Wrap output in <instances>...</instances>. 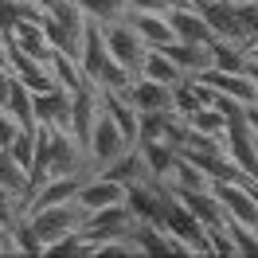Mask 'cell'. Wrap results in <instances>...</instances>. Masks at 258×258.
<instances>
[{
	"instance_id": "obj_25",
	"label": "cell",
	"mask_w": 258,
	"mask_h": 258,
	"mask_svg": "<svg viewBox=\"0 0 258 258\" xmlns=\"http://www.w3.org/2000/svg\"><path fill=\"white\" fill-rule=\"evenodd\" d=\"M242 121L254 129V137H258V102H250V106H242Z\"/></svg>"
},
{
	"instance_id": "obj_2",
	"label": "cell",
	"mask_w": 258,
	"mask_h": 258,
	"mask_svg": "<svg viewBox=\"0 0 258 258\" xmlns=\"http://www.w3.org/2000/svg\"><path fill=\"white\" fill-rule=\"evenodd\" d=\"M86 28H90V20L82 16V8L75 0H59L55 8H47V16H43V35L51 39V47L59 51V55H71V59L82 55Z\"/></svg>"
},
{
	"instance_id": "obj_4",
	"label": "cell",
	"mask_w": 258,
	"mask_h": 258,
	"mask_svg": "<svg viewBox=\"0 0 258 258\" xmlns=\"http://www.w3.org/2000/svg\"><path fill=\"white\" fill-rule=\"evenodd\" d=\"M28 227H32V235L39 239V254H43V246L51 239H59L67 231H79L82 219H86V208H82L79 200H67V204H51V208H39L32 215H24Z\"/></svg>"
},
{
	"instance_id": "obj_5",
	"label": "cell",
	"mask_w": 258,
	"mask_h": 258,
	"mask_svg": "<svg viewBox=\"0 0 258 258\" xmlns=\"http://www.w3.org/2000/svg\"><path fill=\"white\" fill-rule=\"evenodd\" d=\"M223 149H227V157L242 168V176L258 184V137H254V129L242 121V110H231V113H227Z\"/></svg>"
},
{
	"instance_id": "obj_24",
	"label": "cell",
	"mask_w": 258,
	"mask_h": 258,
	"mask_svg": "<svg viewBox=\"0 0 258 258\" xmlns=\"http://www.w3.org/2000/svg\"><path fill=\"white\" fill-rule=\"evenodd\" d=\"M16 133H20V125L12 121V113H8V110H0V145L8 149V145H12V137H16Z\"/></svg>"
},
{
	"instance_id": "obj_7",
	"label": "cell",
	"mask_w": 258,
	"mask_h": 258,
	"mask_svg": "<svg viewBox=\"0 0 258 258\" xmlns=\"http://www.w3.org/2000/svg\"><path fill=\"white\" fill-rule=\"evenodd\" d=\"M102 35H106V47H110V55L117 59V63L125 67V71H141V63H145L149 55V43L137 35V28L125 20H113V24H102Z\"/></svg>"
},
{
	"instance_id": "obj_6",
	"label": "cell",
	"mask_w": 258,
	"mask_h": 258,
	"mask_svg": "<svg viewBox=\"0 0 258 258\" xmlns=\"http://www.w3.org/2000/svg\"><path fill=\"white\" fill-rule=\"evenodd\" d=\"M125 149H133V141L125 137V129L117 125L110 113H98L94 129H90V137H86V157L94 164V172H102L110 161H117Z\"/></svg>"
},
{
	"instance_id": "obj_3",
	"label": "cell",
	"mask_w": 258,
	"mask_h": 258,
	"mask_svg": "<svg viewBox=\"0 0 258 258\" xmlns=\"http://www.w3.org/2000/svg\"><path fill=\"white\" fill-rule=\"evenodd\" d=\"M137 215L129 204H110V208H98V211H86V219H82L79 235L82 242H106V239H133V231H137ZM137 242V239H133Z\"/></svg>"
},
{
	"instance_id": "obj_8",
	"label": "cell",
	"mask_w": 258,
	"mask_h": 258,
	"mask_svg": "<svg viewBox=\"0 0 258 258\" xmlns=\"http://www.w3.org/2000/svg\"><path fill=\"white\" fill-rule=\"evenodd\" d=\"M196 79L208 82L215 94L231 98V102H239V106L258 102V86H254V79H250L246 71H219V67H208V71H200Z\"/></svg>"
},
{
	"instance_id": "obj_19",
	"label": "cell",
	"mask_w": 258,
	"mask_h": 258,
	"mask_svg": "<svg viewBox=\"0 0 258 258\" xmlns=\"http://www.w3.org/2000/svg\"><path fill=\"white\" fill-rule=\"evenodd\" d=\"M137 75H145V79H157V82H168V86H176V82H184L188 75L180 71L168 55H164L161 47H149V55H145V63H141V71Z\"/></svg>"
},
{
	"instance_id": "obj_14",
	"label": "cell",
	"mask_w": 258,
	"mask_h": 258,
	"mask_svg": "<svg viewBox=\"0 0 258 258\" xmlns=\"http://www.w3.org/2000/svg\"><path fill=\"white\" fill-rule=\"evenodd\" d=\"M211 43H215V39H208V43H184V39H172V43L161 47V51L184 71V75H200V71H208V67H211Z\"/></svg>"
},
{
	"instance_id": "obj_10",
	"label": "cell",
	"mask_w": 258,
	"mask_h": 258,
	"mask_svg": "<svg viewBox=\"0 0 258 258\" xmlns=\"http://www.w3.org/2000/svg\"><path fill=\"white\" fill-rule=\"evenodd\" d=\"M125 196H129L125 184H117V180L94 172V176L82 180V188H79V196H75V200H79L86 211H98V208H110V204H125Z\"/></svg>"
},
{
	"instance_id": "obj_20",
	"label": "cell",
	"mask_w": 258,
	"mask_h": 258,
	"mask_svg": "<svg viewBox=\"0 0 258 258\" xmlns=\"http://www.w3.org/2000/svg\"><path fill=\"white\" fill-rule=\"evenodd\" d=\"M0 192H12V196H28V168L0 145Z\"/></svg>"
},
{
	"instance_id": "obj_22",
	"label": "cell",
	"mask_w": 258,
	"mask_h": 258,
	"mask_svg": "<svg viewBox=\"0 0 258 258\" xmlns=\"http://www.w3.org/2000/svg\"><path fill=\"white\" fill-rule=\"evenodd\" d=\"M246 63H250V51L242 43H231V39H215L211 43V67H219V71H246Z\"/></svg>"
},
{
	"instance_id": "obj_23",
	"label": "cell",
	"mask_w": 258,
	"mask_h": 258,
	"mask_svg": "<svg viewBox=\"0 0 258 258\" xmlns=\"http://www.w3.org/2000/svg\"><path fill=\"white\" fill-rule=\"evenodd\" d=\"M8 153H12L24 168H28V164H32V157H35V129H20L16 137H12V145H8Z\"/></svg>"
},
{
	"instance_id": "obj_26",
	"label": "cell",
	"mask_w": 258,
	"mask_h": 258,
	"mask_svg": "<svg viewBox=\"0 0 258 258\" xmlns=\"http://www.w3.org/2000/svg\"><path fill=\"white\" fill-rule=\"evenodd\" d=\"M246 75H250V79H254V86H258V59H254V55H250V63H246Z\"/></svg>"
},
{
	"instance_id": "obj_9",
	"label": "cell",
	"mask_w": 258,
	"mask_h": 258,
	"mask_svg": "<svg viewBox=\"0 0 258 258\" xmlns=\"http://www.w3.org/2000/svg\"><path fill=\"white\" fill-rule=\"evenodd\" d=\"M8 47V71L16 75L32 94H43V90H55V75H51V63L43 59H32L28 51H20L16 43H4Z\"/></svg>"
},
{
	"instance_id": "obj_13",
	"label": "cell",
	"mask_w": 258,
	"mask_h": 258,
	"mask_svg": "<svg viewBox=\"0 0 258 258\" xmlns=\"http://www.w3.org/2000/svg\"><path fill=\"white\" fill-rule=\"evenodd\" d=\"M168 24H172V35L184 39V43H208L215 39L208 28V20L200 16L196 4H180V8H168Z\"/></svg>"
},
{
	"instance_id": "obj_12",
	"label": "cell",
	"mask_w": 258,
	"mask_h": 258,
	"mask_svg": "<svg viewBox=\"0 0 258 258\" xmlns=\"http://www.w3.org/2000/svg\"><path fill=\"white\" fill-rule=\"evenodd\" d=\"M35 125H51V129L71 133V90L55 86V90L35 94Z\"/></svg>"
},
{
	"instance_id": "obj_27",
	"label": "cell",
	"mask_w": 258,
	"mask_h": 258,
	"mask_svg": "<svg viewBox=\"0 0 258 258\" xmlns=\"http://www.w3.org/2000/svg\"><path fill=\"white\" fill-rule=\"evenodd\" d=\"M0 67H8V47H4V39H0Z\"/></svg>"
},
{
	"instance_id": "obj_1",
	"label": "cell",
	"mask_w": 258,
	"mask_h": 258,
	"mask_svg": "<svg viewBox=\"0 0 258 258\" xmlns=\"http://www.w3.org/2000/svg\"><path fill=\"white\" fill-rule=\"evenodd\" d=\"M79 67H82V79L90 82L94 90H117V94H125L129 82H133V71H125V67L110 55L106 35H102V24H90V28H86Z\"/></svg>"
},
{
	"instance_id": "obj_16",
	"label": "cell",
	"mask_w": 258,
	"mask_h": 258,
	"mask_svg": "<svg viewBox=\"0 0 258 258\" xmlns=\"http://www.w3.org/2000/svg\"><path fill=\"white\" fill-rule=\"evenodd\" d=\"M102 176L117 180V184H125V188L141 184V180H153V176H149V168H145V157H141V149H137V145L125 149V153H121L117 161L106 164V168H102Z\"/></svg>"
},
{
	"instance_id": "obj_21",
	"label": "cell",
	"mask_w": 258,
	"mask_h": 258,
	"mask_svg": "<svg viewBox=\"0 0 258 258\" xmlns=\"http://www.w3.org/2000/svg\"><path fill=\"white\" fill-rule=\"evenodd\" d=\"M90 24H113L129 16V0H75Z\"/></svg>"
},
{
	"instance_id": "obj_11",
	"label": "cell",
	"mask_w": 258,
	"mask_h": 258,
	"mask_svg": "<svg viewBox=\"0 0 258 258\" xmlns=\"http://www.w3.org/2000/svg\"><path fill=\"white\" fill-rule=\"evenodd\" d=\"M129 102L137 106V113H153V110H172V86L157 79H145V75H133L129 82Z\"/></svg>"
},
{
	"instance_id": "obj_18",
	"label": "cell",
	"mask_w": 258,
	"mask_h": 258,
	"mask_svg": "<svg viewBox=\"0 0 258 258\" xmlns=\"http://www.w3.org/2000/svg\"><path fill=\"white\" fill-rule=\"evenodd\" d=\"M4 110L12 113V121H16L20 129H35V94L16 79V75H12V90L4 98Z\"/></svg>"
},
{
	"instance_id": "obj_15",
	"label": "cell",
	"mask_w": 258,
	"mask_h": 258,
	"mask_svg": "<svg viewBox=\"0 0 258 258\" xmlns=\"http://www.w3.org/2000/svg\"><path fill=\"white\" fill-rule=\"evenodd\" d=\"M129 24L137 28V35L145 39L149 47H168L176 35L168 24V12H129Z\"/></svg>"
},
{
	"instance_id": "obj_17",
	"label": "cell",
	"mask_w": 258,
	"mask_h": 258,
	"mask_svg": "<svg viewBox=\"0 0 258 258\" xmlns=\"http://www.w3.org/2000/svg\"><path fill=\"white\" fill-rule=\"evenodd\" d=\"M137 149H141L145 168H149L153 180H164L168 172H172V164L180 161V149H172L168 141H137Z\"/></svg>"
}]
</instances>
